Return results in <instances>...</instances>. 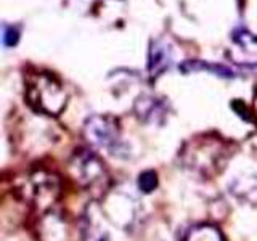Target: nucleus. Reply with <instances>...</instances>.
<instances>
[{"instance_id": "1", "label": "nucleus", "mask_w": 257, "mask_h": 241, "mask_svg": "<svg viewBox=\"0 0 257 241\" xmlns=\"http://www.w3.org/2000/svg\"><path fill=\"white\" fill-rule=\"evenodd\" d=\"M231 156L233 150L230 143L217 135L193 137L179 153L182 166L204 179H212L220 174Z\"/></svg>"}, {"instance_id": "2", "label": "nucleus", "mask_w": 257, "mask_h": 241, "mask_svg": "<svg viewBox=\"0 0 257 241\" xmlns=\"http://www.w3.org/2000/svg\"><path fill=\"white\" fill-rule=\"evenodd\" d=\"M28 103L39 112L58 116L66 106V92L61 82L50 74H37L28 80Z\"/></svg>"}, {"instance_id": "3", "label": "nucleus", "mask_w": 257, "mask_h": 241, "mask_svg": "<svg viewBox=\"0 0 257 241\" xmlns=\"http://www.w3.org/2000/svg\"><path fill=\"white\" fill-rule=\"evenodd\" d=\"M84 137L90 147L112 156H122L125 153L117 120L111 116L95 114L88 117L84 124Z\"/></svg>"}, {"instance_id": "4", "label": "nucleus", "mask_w": 257, "mask_h": 241, "mask_svg": "<svg viewBox=\"0 0 257 241\" xmlns=\"http://www.w3.org/2000/svg\"><path fill=\"white\" fill-rule=\"evenodd\" d=\"M69 174L79 187L88 191L108 188V171L103 161L93 151H77L69 163Z\"/></svg>"}, {"instance_id": "5", "label": "nucleus", "mask_w": 257, "mask_h": 241, "mask_svg": "<svg viewBox=\"0 0 257 241\" xmlns=\"http://www.w3.org/2000/svg\"><path fill=\"white\" fill-rule=\"evenodd\" d=\"M24 195L36 207L45 209L50 207L60 195V182L55 175L37 171L29 175L28 182L24 183Z\"/></svg>"}, {"instance_id": "6", "label": "nucleus", "mask_w": 257, "mask_h": 241, "mask_svg": "<svg viewBox=\"0 0 257 241\" xmlns=\"http://www.w3.org/2000/svg\"><path fill=\"white\" fill-rule=\"evenodd\" d=\"M103 209L90 204L80 220V239L82 241H109V231L103 222Z\"/></svg>"}, {"instance_id": "7", "label": "nucleus", "mask_w": 257, "mask_h": 241, "mask_svg": "<svg viewBox=\"0 0 257 241\" xmlns=\"http://www.w3.org/2000/svg\"><path fill=\"white\" fill-rule=\"evenodd\" d=\"M39 241H74L71 225L60 214H45L37 227Z\"/></svg>"}, {"instance_id": "8", "label": "nucleus", "mask_w": 257, "mask_h": 241, "mask_svg": "<svg viewBox=\"0 0 257 241\" xmlns=\"http://www.w3.org/2000/svg\"><path fill=\"white\" fill-rule=\"evenodd\" d=\"M180 241H227L219 227L212 223H196L187 228Z\"/></svg>"}, {"instance_id": "9", "label": "nucleus", "mask_w": 257, "mask_h": 241, "mask_svg": "<svg viewBox=\"0 0 257 241\" xmlns=\"http://www.w3.org/2000/svg\"><path fill=\"white\" fill-rule=\"evenodd\" d=\"M171 52L166 45H161L156 42L153 45L151 52H150V63H148V69L150 74L153 77L159 76L161 72H164L169 66H171Z\"/></svg>"}, {"instance_id": "10", "label": "nucleus", "mask_w": 257, "mask_h": 241, "mask_svg": "<svg viewBox=\"0 0 257 241\" xmlns=\"http://www.w3.org/2000/svg\"><path fill=\"white\" fill-rule=\"evenodd\" d=\"M158 187V175L155 171H145L139 175V190L142 193H151Z\"/></svg>"}, {"instance_id": "11", "label": "nucleus", "mask_w": 257, "mask_h": 241, "mask_svg": "<svg viewBox=\"0 0 257 241\" xmlns=\"http://www.w3.org/2000/svg\"><path fill=\"white\" fill-rule=\"evenodd\" d=\"M4 42L7 47H12L18 42V31L13 28H7L5 29V36H4Z\"/></svg>"}, {"instance_id": "12", "label": "nucleus", "mask_w": 257, "mask_h": 241, "mask_svg": "<svg viewBox=\"0 0 257 241\" xmlns=\"http://www.w3.org/2000/svg\"><path fill=\"white\" fill-rule=\"evenodd\" d=\"M254 104H255V114H257V93H255V101H254Z\"/></svg>"}]
</instances>
